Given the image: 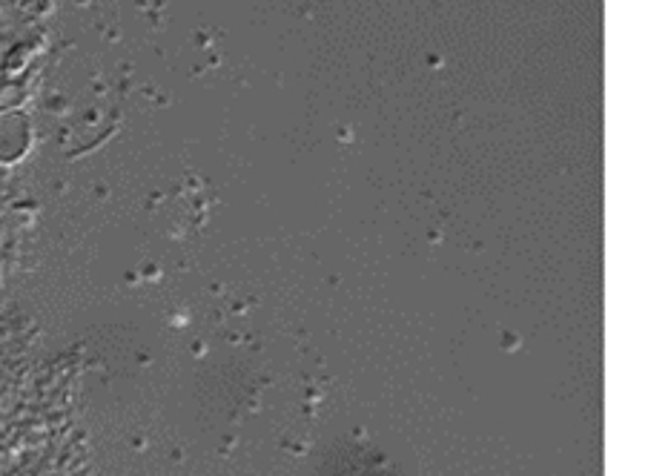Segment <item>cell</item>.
I'll return each mask as SVG.
<instances>
[{"label":"cell","mask_w":668,"mask_h":476,"mask_svg":"<svg viewBox=\"0 0 668 476\" xmlns=\"http://www.w3.org/2000/svg\"><path fill=\"white\" fill-rule=\"evenodd\" d=\"M32 147V124L15 109H0V164H18Z\"/></svg>","instance_id":"obj_1"},{"label":"cell","mask_w":668,"mask_h":476,"mask_svg":"<svg viewBox=\"0 0 668 476\" xmlns=\"http://www.w3.org/2000/svg\"><path fill=\"white\" fill-rule=\"evenodd\" d=\"M23 101V89L9 81V84H0V109H15Z\"/></svg>","instance_id":"obj_2"}]
</instances>
